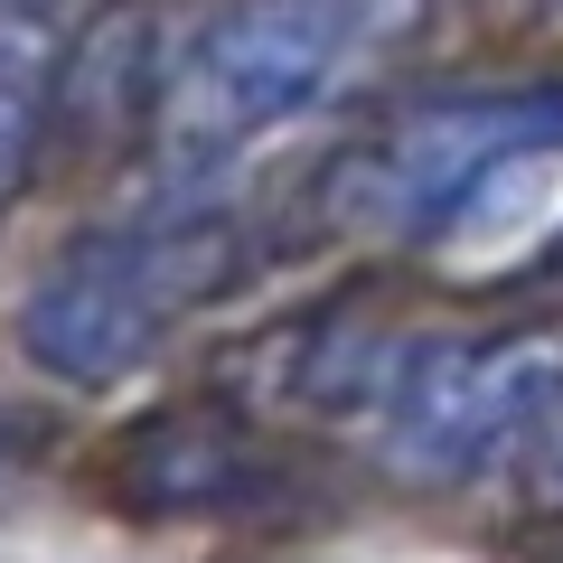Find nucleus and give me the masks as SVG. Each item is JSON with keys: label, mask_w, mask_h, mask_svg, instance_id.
<instances>
[{"label": "nucleus", "mask_w": 563, "mask_h": 563, "mask_svg": "<svg viewBox=\"0 0 563 563\" xmlns=\"http://www.w3.org/2000/svg\"><path fill=\"white\" fill-rule=\"evenodd\" d=\"M235 263V217L217 188L161 179L132 217L76 235L20 301V357L57 385H122L207 301Z\"/></svg>", "instance_id": "f257e3e1"}, {"label": "nucleus", "mask_w": 563, "mask_h": 563, "mask_svg": "<svg viewBox=\"0 0 563 563\" xmlns=\"http://www.w3.org/2000/svg\"><path fill=\"white\" fill-rule=\"evenodd\" d=\"M376 29V0H235L188 38L161 85V169L217 188L225 169L301 122Z\"/></svg>", "instance_id": "f03ea898"}, {"label": "nucleus", "mask_w": 563, "mask_h": 563, "mask_svg": "<svg viewBox=\"0 0 563 563\" xmlns=\"http://www.w3.org/2000/svg\"><path fill=\"white\" fill-rule=\"evenodd\" d=\"M413 479H488L526 461L563 404V347L544 339H395L339 385Z\"/></svg>", "instance_id": "7ed1b4c3"}, {"label": "nucleus", "mask_w": 563, "mask_h": 563, "mask_svg": "<svg viewBox=\"0 0 563 563\" xmlns=\"http://www.w3.org/2000/svg\"><path fill=\"white\" fill-rule=\"evenodd\" d=\"M536 161H563V85H479L395 113L347 161L339 198L385 235H451Z\"/></svg>", "instance_id": "20e7f679"}, {"label": "nucleus", "mask_w": 563, "mask_h": 563, "mask_svg": "<svg viewBox=\"0 0 563 563\" xmlns=\"http://www.w3.org/2000/svg\"><path fill=\"white\" fill-rule=\"evenodd\" d=\"M57 66H66V10L57 0H0V207L20 198L29 161H38Z\"/></svg>", "instance_id": "39448f33"}, {"label": "nucleus", "mask_w": 563, "mask_h": 563, "mask_svg": "<svg viewBox=\"0 0 563 563\" xmlns=\"http://www.w3.org/2000/svg\"><path fill=\"white\" fill-rule=\"evenodd\" d=\"M526 470H544V479L563 488V404H554V422L536 432V451H526Z\"/></svg>", "instance_id": "423d86ee"}, {"label": "nucleus", "mask_w": 563, "mask_h": 563, "mask_svg": "<svg viewBox=\"0 0 563 563\" xmlns=\"http://www.w3.org/2000/svg\"><path fill=\"white\" fill-rule=\"evenodd\" d=\"M20 451H29V432H20V422H10V413H0V488L20 479Z\"/></svg>", "instance_id": "0eeeda50"}]
</instances>
